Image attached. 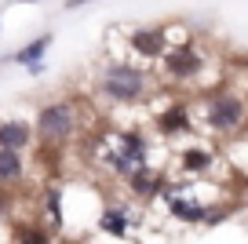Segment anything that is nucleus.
<instances>
[{
    "instance_id": "8",
    "label": "nucleus",
    "mask_w": 248,
    "mask_h": 244,
    "mask_svg": "<svg viewBox=\"0 0 248 244\" xmlns=\"http://www.w3.org/2000/svg\"><path fill=\"white\" fill-rule=\"evenodd\" d=\"M164 186H168V175H164L161 168H154V164H146V168H139L128 183H124V190H128L132 200H139V204H154V200L164 193Z\"/></svg>"
},
{
    "instance_id": "21",
    "label": "nucleus",
    "mask_w": 248,
    "mask_h": 244,
    "mask_svg": "<svg viewBox=\"0 0 248 244\" xmlns=\"http://www.w3.org/2000/svg\"><path fill=\"white\" fill-rule=\"evenodd\" d=\"M18 4H33V0H18Z\"/></svg>"
},
{
    "instance_id": "12",
    "label": "nucleus",
    "mask_w": 248,
    "mask_h": 244,
    "mask_svg": "<svg viewBox=\"0 0 248 244\" xmlns=\"http://www.w3.org/2000/svg\"><path fill=\"white\" fill-rule=\"evenodd\" d=\"M164 204H168V215L175 222H183V226H201V222H204V208H208L204 200L186 197V193H171Z\"/></svg>"
},
{
    "instance_id": "6",
    "label": "nucleus",
    "mask_w": 248,
    "mask_h": 244,
    "mask_svg": "<svg viewBox=\"0 0 248 244\" xmlns=\"http://www.w3.org/2000/svg\"><path fill=\"white\" fill-rule=\"evenodd\" d=\"M197 131V121H194V106L183 99H171L164 109L154 113V135L157 138H179V135H190Z\"/></svg>"
},
{
    "instance_id": "2",
    "label": "nucleus",
    "mask_w": 248,
    "mask_h": 244,
    "mask_svg": "<svg viewBox=\"0 0 248 244\" xmlns=\"http://www.w3.org/2000/svg\"><path fill=\"white\" fill-rule=\"evenodd\" d=\"M197 124L201 131L216 138H237L245 135V124H248V99L241 92H230V88H212L197 99Z\"/></svg>"
},
{
    "instance_id": "3",
    "label": "nucleus",
    "mask_w": 248,
    "mask_h": 244,
    "mask_svg": "<svg viewBox=\"0 0 248 244\" xmlns=\"http://www.w3.org/2000/svg\"><path fill=\"white\" fill-rule=\"evenodd\" d=\"M80 128H84V121H80V102L77 99L44 102L37 109V121H33V135L47 150H66L80 135Z\"/></svg>"
},
{
    "instance_id": "20",
    "label": "nucleus",
    "mask_w": 248,
    "mask_h": 244,
    "mask_svg": "<svg viewBox=\"0 0 248 244\" xmlns=\"http://www.w3.org/2000/svg\"><path fill=\"white\" fill-rule=\"evenodd\" d=\"M84 4H95V0H66V8H70V11L73 8H84Z\"/></svg>"
},
{
    "instance_id": "14",
    "label": "nucleus",
    "mask_w": 248,
    "mask_h": 244,
    "mask_svg": "<svg viewBox=\"0 0 248 244\" xmlns=\"http://www.w3.org/2000/svg\"><path fill=\"white\" fill-rule=\"evenodd\" d=\"M51 33H40L37 40H30V44H22L18 51H11L4 62H15V66H22V69H33V66H40L44 62V55H47V47H51Z\"/></svg>"
},
{
    "instance_id": "13",
    "label": "nucleus",
    "mask_w": 248,
    "mask_h": 244,
    "mask_svg": "<svg viewBox=\"0 0 248 244\" xmlns=\"http://www.w3.org/2000/svg\"><path fill=\"white\" fill-rule=\"evenodd\" d=\"M26 179H30V160H26V153L0 150V186L15 190V186H22Z\"/></svg>"
},
{
    "instance_id": "11",
    "label": "nucleus",
    "mask_w": 248,
    "mask_h": 244,
    "mask_svg": "<svg viewBox=\"0 0 248 244\" xmlns=\"http://www.w3.org/2000/svg\"><path fill=\"white\" fill-rule=\"evenodd\" d=\"M33 124L30 121H22V117H4L0 121V150H18V153H26L33 146Z\"/></svg>"
},
{
    "instance_id": "16",
    "label": "nucleus",
    "mask_w": 248,
    "mask_h": 244,
    "mask_svg": "<svg viewBox=\"0 0 248 244\" xmlns=\"http://www.w3.org/2000/svg\"><path fill=\"white\" fill-rule=\"evenodd\" d=\"M40 208H44V219L51 229H62L66 226V190L62 186H47L40 193Z\"/></svg>"
},
{
    "instance_id": "17",
    "label": "nucleus",
    "mask_w": 248,
    "mask_h": 244,
    "mask_svg": "<svg viewBox=\"0 0 248 244\" xmlns=\"http://www.w3.org/2000/svg\"><path fill=\"white\" fill-rule=\"evenodd\" d=\"M233 212H237V200H212V204L204 208V222L201 226H219V222H226Z\"/></svg>"
},
{
    "instance_id": "10",
    "label": "nucleus",
    "mask_w": 248,
    "mask_h": 244,
    "mask_svg": "<svg viewBox=\"0 0 248 244\" xmlns=\"http://www.w3.org/2000/svg\"><path fill=\"white\" fill-rule=\"evenodd\" d=\"M139 222V215H132L128 208H121V204H109V208H102L99 212V233H106V237H113V241H128L132 237V226Z\"/></svg>"
},
{
    "instance_id": "5",
    "label": "nucleus",
    "mask_w": 248,
    "mask_h": 244,
    "mask_svg": "<svg viewBox=\"0 0 248 244\" xmlns=\"http://www.w3.org/2000/svg\"><path fill=\"white\" fill-rule=\"evenodd\" d=\"M201 73H204V55L197 51L194 40L171 44V47H168V55L161 59V76L168 80V84H175V88L194 84Z\"/></svg>"
},
{
    "instance_id": "19",
    "label": "nucleus",
    "mask_w": 248,
    "mask_h": 244,
    "mask_svg": "<svg viewBox=\"0 0 248 244\" xmlns=\"http://www.w3.org/2000/svg\"><path fill=\"white\" fill-rule=\"evenodd\" d=\"M233 200H237V208H248V179L241 183V193H237Z\"/></svg>"
},
{
    "instance_id": "18",
    "label": "nucleus",
    "mask_w": 248,
    "mask_h": 244,
    "mask_svg": "<svg viewBox=\"0 0 248 244\" xmlns=\"http://www.w3.org/2000/svg\"><path fill=\"white\" fill-rule=\"evenodd\" d=\"M11 212H15V197H11L8 186H0V226H8Z\"/></svg>"
},
{
    "instance_id": "22",
    "label": "nucleus",
    "mask_w": 248,
    "mask_h": 244,
    "mask_svg": "<svg viewBox=\"0 0 248 244\" xmlns=\"http://www.w3.org/2000/svg\"><path fill=\"white\" fill-rule=\"evenodd\" d=\"M245 135H248V124H245Z\"/></svg>"
},
{
    "instance_id": "4",
    "label": "nucleus",
    "mask_w": 248,
    "mask_h": 244,
    "mask_svg": "<svg viewBox=\"0 0 248 244\" xmlns=\"http://www.w3.org/2000/svg\"><path fill=\"white\" fill-rule=\"evenodd\" d=\"M99 160L106 164V171L113 179L128 183L139 168H146V164H150V135L142 128H121V131H113V146L102 150Z\"/></svg>"
},
{
    "instance_id": "15",
    "label": "nucleus",
    "mask_w": 248,
    "mask_h": 244,
    "mask_svg": "<svg viewBox=\"0 0 248 244\" xmlns=\"http://www.w3.org/2000/svg\"><path fill=\"white\" fill-rule=\"evenodd\" d=\"M11 244H55V233H51L47 222L22 219V222H15V229H11Z\"/></svg>"
},
{
    "instance_id": "9",
    "label": "nucleus",
    "mask_w": 248,
    "mask_h": 244,
    "mask_svg": "<svg viewBox=\"0 0 248 244\" xmlns=\"http://www.w3.org/2000/svg\"><path fill=\"white\" fill-rule=\"evenodd\" d=\"M171 160H175V168L183 171V175H208V171L219 164V150H216V146L190 142V146H179Z\"/></svg>"
},
{
    "instance_id": "7",
    "label": "nucleus",
    "mask_w": 248,
    "mask_h": 244,
    "mask_svg": "<svg viewBox=\"0 0 248 244\" xmlns=\"http://www.w3.org/2000/svg\"><path fill=\"white\" fill-rule=\"evenodd\" d=\"M128 47L139 62H161L168 55L171 40H168V30L164 26H139V30L128 33Z\"/></svg>"
},
{
    "instance_id": "1",
    "label": "nucleus",
    "mask_w": 248,
    "mask_h": 244,
    "mask_svg": "<svg viewBox=\"0 0 248 244\" xmlns=\"http://www.w3.org/2000/svg\"><path fill=\"white\" fill-rule=\"evenodd\" d=\"M157 88L154 73H150L142 62H124V59H109L99 66V73H95V92H99V99L106 102V106H139V102H146V95Z\"/></svg>"
}]
</instances>
